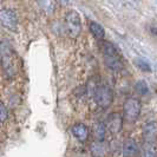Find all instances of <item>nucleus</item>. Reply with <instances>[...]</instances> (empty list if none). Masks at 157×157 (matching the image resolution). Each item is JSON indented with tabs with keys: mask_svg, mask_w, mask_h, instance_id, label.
Masks as SVG:
<instances>
[{
	"mask_svg": "<svg viewBox=\"0 0 157 157\" xmlns=\"http://www.w3.org/2000/svg\"><path fill=\"white\" fill-rule=\"evenodd\" d=\"M102 52L104 58V64L109 70L118 72L122 70V58L118 52L117 47L110 41H102Z\"/></svg>",
	"mask_w": 157,
	"mask_h": 157,
	"instance_id": "obj_1",
	"label": "nucleus"
},
{
	"mask_svg": "<svg viewBox=\"0 0 157 157\" xmlns=\"http://www.w3.org/2000/svg\"><path fill=\"white\" fill-rule=\"evenodd\" d=\"M94 102L97 103V105L99 108L108 109L111 104H112V101H113L112 89L106 83L98 84L94 91Z\"/></svg>",
	"mask_w": 157,
	"mask_h": 157,
	"instance_id": "obj_2",
	"label": "nucleus"
},
{
	"mask_svg": "<svg viewBox=\"0 0 157 157\" xmlns=\"http://www.w3.org/2000/svg\"><path fill=\"white\" fill-rule=\"evenodd\" d=\"M141 115V103L136 98H128L123 104V119L126 123H135Z\"/></svg>",
	"mask_w": 157,
	"mask_h": 157,
	"instance_id": "obj_3",
	"label": "nucleus"
},
{
	"mask_svg": "<svg viewBox=\"0 0 157 157\" xmlns=\"http://www.w3.org/2000/svg\"><path fill=\"white\" fill-rule=\"evenodd\" d=\"M65 26H66V31L71 38H73V39L78 38L80 31H82V21H80V17H79L78 12L69 11L66 13Z\"/></svg>",
	"mask_w": 157,
	"mask_h": 157,
	"instance_id": "obj_4",
	"label": "nucleus"
},
{
	"mask_svg": "<svg viewBox=\"0 0 157 157\" xmlns=\"http://www.w3.org/2000/svg\"><path fill=\"white\" fill-rule=\"evenodd\" d=\"M0 24L8 31L17 32L18 30V17L13 10L1 8L0 10Z\"/></svg>",
	"mask_w": 157,
	"mask_h": 157,
	"instance_id": "obj_5",
	"label": "nucleus"
},
{
	"mask_svg": "<svg viewBox=\"0 0 157 157\" xmlns=\"http://www.w3.org/2000/svg\"><path fill=\"white\" fill-rule=\"evenodd\" d=\"M0 56H1V62L4 70L6 71L7 75H13V53L12 48L7 41H1L0 44Z\"/></svg>",
	"mask_w": 157,
	"mask_h": 157,
	"instance_id": "obj_6",
	"label": "nucleus"
},
{
	"mask_svg": "<svg viewBox=\"0 0 157 157\" xmlns=\"http://www.w3.org/2000/svg\"><path fill=\"white\" fill-rule=\"evenodd\" d=\"M123 116L119 113V112H112L110 113L108 118H106V122L104 123L105 128H106V131H109L111 134H118L121 132L122 130V126H123Z\"/></svg>",
	"mask_w": 157,
	"mask_h": 157,
	"instance_id": "obj_7",
	"label": "nucleus"
},
{
	"mask_svg": "<svg viewBox=\"0 0 157 157\" xmlns=\"http://www.w3.org/2000/svg\"><path fill=\"white\" fill-rule=\"evenodd\" d=\"M143 141L147 143H156L157 141V122H149L143 126Z\"/></svg>",
	"mask_w": 157,
	"mask_h": 157,
	"instance_id": "obj_8",
	"label": "nucleus"
},
{
	"mask_svg": "<svg viewBox=\"0 0 157 157\" xmlns=\"http://www.w3.org/2000/svg\"><path fill=\"white\" fill-rule=\"evenodd\" d=\"M122 152L124 157H136L140 152V145L134 138H128L123 143Z\"/></svg>",
	"mask_w": 157,
	"mask_h": 157,
	"instance_id": "obj_9",
	"label": "nucleus"
},
{
	"mask_svg": "<svg viewBox=\"0 0 157 157\" xmlns=\"http://www.w3.org/2000/svg\"><path fill=\"white\" fill-rule=\"evenodd\" d=\"M71 132L79 142H85L89 138V129L83 123H76L71 126Z\"/></svg>",
	"mask_w": 157,
	"mask_h": 157,
	"instance_id": "obj_10",
	"label": "nucleus"
},
{
	"mask_svg": "<svg viewBox=\"0 0 157 157\" xmlns=\"http://www.w3.org/2000/svg\"><path fill=\"white\" fill-rule=\"evenodd\" d=\"M91 152L94 157H103L108 152V145L104 143V141H94L91 144Z\"/></svg>",
	"mask_w": 157,
	"mask_h": 157,
	"instance_id": "obj_11",
	"label": "nucleus"
},
{
	"mask_svg": "<svg viewBox=\"0 0 157 157\" xmlns=\"http://www.w3.org/2000/svg\"><path fill=\"white\" fill-rule=\"evenodd\" d=\"M39 7L46 12V13H51L53 12L56 8V2H60V4H66L67 0H37Z\"/></svg>",
	"mask_w": 157,
	"mask_h": 157,
	"instance_id": "obj_12",
	"label": "nucleus"
},
{
	"mask_svg": "<svg viewBox=\"0 0 157 157\" xmlns=\"http://www.w3.org/2000/svg\"><path fill=\"white\" fill-rule=\"evenodd\" d=\"M89 27H90V32L92 33V36H94V38H97V39L99 40L104 39V37H105V30H104V27H103L102 25H99V24L96 23V21H91L90 25H89Z\"/></svg>",
	"mask_w": 157,
	"mask_h": 157,
	"instance_id": "obj_13",
	"label": "nucleus"
},
{
	"mask_svg": "<svg viewBox=\"0 0 157 157\" xmlns=\"http://www.w3.org/2000/svg\"><path fill=\"white\" fill-rule=\"evenodd\" d=\"M142 157H157L156 143H143L142 147Z\"/></svg>",
	"mask_w": 157,
	"mask_h": 157,
	"instance_id": "obj_14",
	"label": "nucleus"
},
{
	"mask_svg": "<svg viewBox=\"0 0 157 157\" xmlns=\"http://www.w3.org/2000/svg\"><path fill=\"white\" fill-rule=\"evenodd\" d=\"M106 135V128L103 122H97L94 125V141H104V137Z\"/></svg>",
	"mask_w": 157,
	"mask_h": 157,
	"instance_id": "obj_15",
	"label": "nucleus"
},
{
	"mask_svg": "<svg viewBox=\"0 0 157 157\" xmlns=\"http://www.w3.org/2000/svg\"><path fill=\"white\" fill-rule=\"evenodd\" d=\"M135 90H136L137 94H141V96H145L149 92V87H148L147 83L144 80H138L136 83V85H135Z\"/></svg>",
	"mask_w": 157,
	"mask_h": 157,
	"instance_id": "obj_16",
	"label": "nucleus"
},
{
	"mask_svg": "<svg viewBox=\"0 0 157 157\" xmlns=\"http://www.w3.org/2000/svg\"><path fill=\"white\" fill-rule=\"evenodd\" d=\"M135 65H136L141 71H143V72H150V71H151V66L149 65V63L145 62V60L142 59V58H136V59H135Z\"/></svg>",
	"mask_w": 157,
	"mask_h": 157,
	"instance_id": "obj_17",
	"label": "nucleus"
},
{
	"mask_svg": "<svg viewBox=\"0 0 157 157\" xmlns=\"http://www.w3.org/2000/svg\"><path fill=\"white\" fill-rule=\"evenodd\" d=\"M8 118V111L4 103L0 102V122H5Z\"/></svg>",
	"mask_w": 157,
	"mask_h": 157,
	"instance_id": "obj_18",
	"label": "nucleus"
},
{
	"mask_svg": "<svg viewBox=\"0 0 157 157\" xmlns=\"http://www.w3.org/2000/svg\"><path fill=\"white\" fill-rule=\"evenodd\" d=\"M150 31H151V33H152L154 36H156L157 37V27H151V29H150Z\"/></svg>",
	"mask_w": 157,
	"mask_h": 157,
	"instance_id": "obj_19",
	"label": "nucleus"
}]
</instances>
